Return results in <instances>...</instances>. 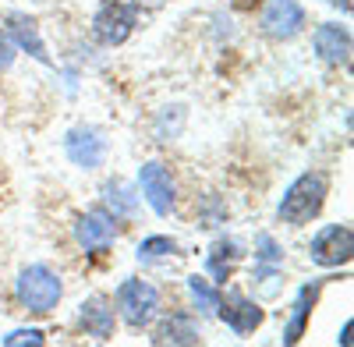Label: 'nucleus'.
<instances>
[{
    "label": "nucleus",
    "mask_w": 354,
    "mask_h": 347,
    "mask_svg": "<svg viewBox=\"0 0 354 347\" xmlns=\"http://www.w3.org/2000/svg\"><path fill=\"white\" fill-rule=\"evenodd\" d=\"M326 198H330V174L326 170H305L287 185L280 206H277V220L287 227H308L322 213Z\"/></svg>",
    "instance_id": "obj_1"
},
{
    "label": "nucleus",
    "mask_w": 354,
    "mask_h": 347,
    "mask_svg": "<svg viewBox=\"0 0 354 347\" xmlns=\"http://www.w3.org/2000/svg\"><path fill=\"white\" fill-rule=\"evenodd\" d=\"M61 298H64V280L46 263L25 266L15 280V301L28 315H50L57 305H61Z\"/></svg>",
    "instance_id": "obj_2"
},
{
    "label": "nucleus",
    "mask_w": 354,
    "mask_h": 347,
    "mask_svg": "<svg viewBox=\"0 0 354 347\" xmlns=\"http://www.w3.org/2000/svg\"><path fill=\"white\" fill-rule=\"evenodd\" d=\"M113 305L131 330H145L160 315V291L142 276H124L113 291Z\"/></svg>",
    "instance_id": "obj_3"
},
{
    "label": "nucleus",
    "mask_w": 354,
    "mask_h": 347,
    "mask_svg": "<svg viewBox=\"0 0 354 347\" xmlns=\"http://www.w3.org/2000/svg\"><path fill=\"white\" fill-rule=\"evenodd\" d=\"M138 25V8L124 4V0H103L93 11V39L100 46H121L131 39Z\"/></svg>",
    "instance_id": "obj_4"
},
{
    "label": "nucleus",
    "mask_w": 354,
    "mask_h": 347,
    "mask_svg": "<svg viewBox=\"0 0 354 347\" xmlns=\"http://www.w3.org/2000/svg\"><path fill=\"white\" fill-rule=\"evenodd\" d=\"M64 156L78 167V170H100L110 156V138L103 128L96 124H75L64 135Z\"/></svg>",
    "instance_id": "obj_5"
},
{
    "label": "nucleus",
    "mask_w": 354,
    "mask_h": 347,
    "mask_svg": "<svg viewBox=\"0 0 354 347\" xmlns=\"http://www.w3.org/2000/svg\"><path fill=\"white\" fill-rule=\"evenodd\" d=\"M71 234H75V245L85 252V255H106L117 241V220L103 209V206H93L75 216L71 223Z\"/></svg>",
    "instance_id": "obj_6"
},
{
    "label": "nucleus",
    "mask_w": 354,
    "mask_h": 347,
    "mask_svg": "<svg viewBox=\"0 0 354 347\" xmlns=\"http://www.w3.org/2000/svg\"><path fill=\"white\" fill-rule=\"evenodd\" d=\"M354 255V234L347 223H326L312 234V245H308V259L322 270H340L351 263Z\"/></svg>",
    "instance_id": "obj_7"
},
{
    "label": "nucleus",
    "mask_w": 354,
    "mask_h": 347,
    "mask_svg": "<svg viewBox=\"0 0 354 347\" xmlns=\"http://www.w3.org/2000/svg\"><path fill=\"white\" fill-rule=\"evenodd\" d=\"M262 32L277 39V43H287L294 36L305 32L308 25V15L301 8V0H266L262 4Z\"/></svg>",
    "instance_id": "obj_8"
},
{
    "label": "nucleus",
    "mask_w": 354,
    "mask_h": 347,
    "mask_svg": "<svg viewBox=\"0 0 354 347\" xmlns=\"http://www.w3.org/2000/svg\"><path fill=\"white\" fill-rule=\"evenodd\" d=\"M138 195L149 202V209L156 216H170L177 202V185L170 178V170L160 160H149L138 167Z\"/></svg>",
    "instance_id": "obj_9"
},
{
    "label": "nucleus",
    "mask_w": 354,
    "mask_h": 347,
    "mask_svg": "<svg viewBox=\"0 0 354 347\" xmlns=\"http://www.w3.org/2000/svg\"><path fill=\"white\" fill-rule=\"evenodd\" d=\"M216 315L227 323V330L234 333V337H248V333H255L262 323H266V312H262V305L259 301H252L248 294H241V291H220V305H216Z\"/></svg>",
    "instance_id": "obj_10"
},
{
    "label": "nucleus",
    "mask_w": 354,
    "mask_h": 347,
    "mask_svg": "<svg viewBox=\"0 0 354 347\" xmlns=\"http://www.w3.org/2000/svg\"><path fill=\"white\" fill-rule=\"evenodd\" d=\"M4 32H8V39L15 43L18 53H28V57H32V61H39V64H53V57H50V50H46V39H43V32H39V21H36L32 15L11 11V15L4 18Z\"/></svg>",
    "instance_id": "obj_11"
},
{
    "label": "nucleus",
    "mask_w": 354,
    "mask_h": 347,
    "mask_svg": "<svg viewBox=\"0 0 354 347\" xmlns=\"http://www.w3.org/2000/svg\"><path fill=\"white\" fill-rule=\"evenodd\" d=\"M78 326L88 340L96 344H106L113 340V330H117V308L106 294H88L82 305H78Z\"/></svg>",
    "instance_id": "obj_12"
},
{
    "label": "nucleus",
    "mask_w": 354,
    "mask_h": 347,
    "mask_svg": "<svg viewBox=\"0 0 354 347\" xmlns=\"http://www.w3.org/2000/svg\"><path fill=\"white\" fill-rule=\"evenodd\" d=\"M312 46H315V57L322 64H330V68H347L351 64V28L340 25V21L315 25Z\"/></svg>",
    "instance_id": "obj_13"
},
{
    "label": "nucleus",
    "mask_w": 354,
    "mask_h": 347,
    "mask_svg": "<svg viewBox=\"0 0 354 347\" xmlns=\"http://www.w3.org/2000/svg\"><path fill=\"white\" fill-rule=\"evenodd\" d=\"M322 283H326V280H312V283L298 287V294H294V301H290V315L283 323V344H298L305 337L308 319H312V312L319 305V294H322Z\"/></svg>",
    "instance_id": "obj_14"
},
{
    "label": "nucleus",
    "mask_w": 354,
    "mask_h": 347,
    "mask_svg": "<svg viewBox=\"0 0 354 347\" xmlns=\"http://www.w3.org/2000/svg\"><path fill=\"white\" fill-rule=\"evenodd\" d=\"M245 259V245L238 241V238H216L213 245H209V252H205V276H209L216 287H223L230 276H234V270H238V263Z\"/></svg>",
    "instance_id": "obj_15"
},
{
    "label": "nucleus",
    "mask_w": 354,
    "mask_h": 347,
    "mask_svg": "<svg viewBox=\"0 0 354 347\" xmlns=\"http://www.w3.org/2000/svg\"><path fill=\"white\" fill-rule=\"evenodd\" d=\"M153 344H202V326L192 312H170L156 323Z\"/></svg>",
    "instance_id": "obj_16"
},
{
    "label": "nucleus",
    "mask_w": 354,
    "mask_h": 347,
    "mask_svg": "<svg viewBox=\"0 0 354 347\" xmlns=\"http://www.w3.org/2000/svg\"><path fill=\"white\" fill-rule=\"evenodd\" d=\"M138 202H142L138 188L128 185V181H121V178H110V181L103 185V202H100V206H103L113 220H135V216H138Z\"/></svg>",
    "instance_id": "obj_17"
},
{
    "label": "nucleus",
    "mask_w": 354,
    "mask_h": 347,
    "mask_svg": "<svg viewBox=\"0 0 354 347\" xmlns=\"http://www.w3.org/2000/svg\"><path fill=\"white\" fill-rule=\"evenodd\" d=\"M188 298L192 305L202 312V315H216V305H220V287L209 280V276H188Z\"/></svg>",
    "instance_id": "obj_18"
},
{
    "label": "nucleus",
    "mask_w": 354,
    "mask_h": 347,
    "mask_svg": "<svg viewBox=\"0 0 354 347\" xmlns=\"http://www.w3.org/2000/svg\"><path fill=\"white\" fill-rule=\"evenodd\" d=\"M185 121H188V110H185L181 103H174V106H163V110L156 113L153 131H156V138H160V142H174L177 135H181Z\"/></svg>",
    "instance_id": "obj_19"
},
{
    "label": "nucleus",
    "mask_w": 354,
    "mask_h": 347,
    "mask_svg": "<svg viewBox=\"0 0 354 347\" xmlns=\"http://www.w3.org/2000/svg\"><path fill=\"white\" fill-rule=\"evenodd\" d=\"M135 255H138V263H160V259L177 255V241L167 238V234H149V238H142V241H138Z\"/></svg>",
    "instance_id": "obj_20"
},
{
    "label": "nucleus",
    "mask_w": 354,
    "mask_h": 347,
    "mask_svg": "<svg viewBox=\"0 0 354 347\" xmlns=\"http://www.w3.org/2000/svg\"><path fill=\"white\" fill-rule=\"evenodd\" d=\"M227 223V206H223V198L220 195H202L198 198V227L202 230H213Z\"/></svg>",
    "instance_id": "obj_21"
},
{
    "label": "nucleus",
    "mask_w": 354,
    "mask_h": 347,
    "mask_svg": "<svg viewBox=\"0 0 354 347\" xmlns=\"http://www.w3.org/2000/svg\"><path fill=\"white\" fill-rule=\"evenodd\" d=\"M255 263H266V266L283 263V248L277 245L273 234H255Z\"/></svg>",
    "instance_id": "obj_22"
},
{
    "label": "nucleus",
    "mask_w": 354,
    "mask_h": 347,
    "mask_svg": "<svg viewBox=\"0 0 354 347\" xmlns=\"http://www.w3.org/2000/svg\"><path fill=\"white\" fill-rule=\"evenodd\" d=\"M4 347H21V344H46V333L43 330H36V326H21V330H11L4 340H0Z\"/></svg>",
    "instance_id": "obj_23"
},
{
    "label": "nucleus",
    "mask_w": 354,
    "mask_h": 347,
    "mask_svg": "<svg viewBox=\"0 0 354 347\" xmlns=\"http://www.w3.org/2000/svg\"><path fill=\"white\" fill-rule=\"evenodd\" d=\"M15 57H18L15 43L8 39V32H4V28H0V75H4V71H11V64H15Z\"/></svg>",
    "instance_id": "obj_24"
},
{
    "label": "nucleus",
    "mask_w": 354,
    "mask_h": 347,
    "mask_svg": "<svg viewBox=\"0 0 354 347\" xmlns=\"http://www.w3.org/2000/svg\"><path fill=\"white\" fill-rule=\"evenodd\" d=\"M337 344H344V347L351 344V319L344 323V330H340V337H337Z\"/></svg>",
    "instance_id": "obj_25"
},
{
    "label": "nucleus",
    "mask_w": 354,
    "mask_h": 347,
    "mask_svg": "<svg viewBox=\"0 0 354 347\" xmlns=\"http://www.w3.org/2000/svg\"><path fill=\"white\" fill-rule=\"evenodd\" d=\"M326 4H330V8H340V11H344V15H347V11H351V0H326Z\"/></svg>",
    "instance_id": "obj_26"
}]
</instances>
